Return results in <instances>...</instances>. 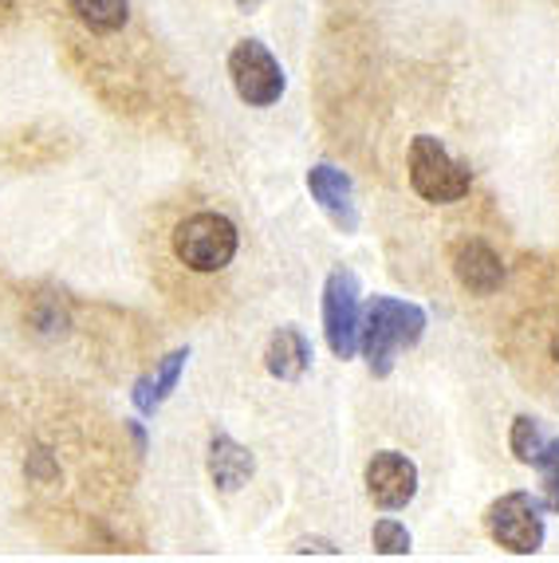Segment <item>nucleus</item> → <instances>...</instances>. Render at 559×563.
<instances>
[{"label":"nucleus","mask_w":559,"mask_h":563,"mask_svg":"<svg viewBox=\"0 0 559 563\" xmlns=\"http://www.w3.org/2000/svg\"><path fill=\"white\" fill-rule=\"evenodd\" d=\"M426 335V311L410 300L394 296H371L359 323V351L366 358V371L374 378H386L398 363L402 351H410Z\"/></svg>","instance_id":"1"},{"label":"nucleus","mask_w":559,"mask_h":563,"mask_svg":"<svg viewBox=\"0 0 559 563\" xmlns=\"http://www.w3.org/2000/svg\"><path fill=\"white\" fill-rule=\"evenodd\" d=\"M410 186L421 201L429 206H453L473 189V174H469L465 162H457L453 154L441 146V139L434 134H418L410 142Z\"/></svg>","instance_id":"2"},{"label":"nucleus","mask_w":559,"mask_h":563,"mask_svg":"<svg viewBox=\"0 0 559 563\" xmlns=\"http://www.w3.org/2000/svg\"><path fill=\"white\" fill-rule=\"evenodd\" d=\"M174 256L189 273H221L237 256V225L224 213H189L174 229Z\"/></svg>","instance_id":"3"},{"label":"nucleus","mask_w":559,"mask_h":563,"mask_svg":"<svg viewBox=\"0 0 559 563\" xmlns=\"http://www.w3.org/2000/svg\"><path fill=\"white\" fill-rule=\"evenodd\" d=\"M485 532L496 548L513 555H536L544 548V505L531 493H504L485 508Z\"/></svg>","instance_id":"4"},{"label":"nucleus","mask_w":559,"mask_h":563,"mask_svg":"<svg viewBox=\"0 0 559 563\" xmlns=\"http://www.w3.org/2000/svg\"><path fill=\"white\" fill-rule=\"evenodd\" d=\"M359 323H363V303H359V276L351 268H336L324 284V339L336 358H354L359 351Z\"/></svg>","instance_id":"5"},{"label":"nucleus","mask_w":559,"mask_h":563,"mask_svg":"<svg viewBox=\"0 0 559 563\" xmlns=\"http://www.w3.org/2000/svg\"><path fill=\"white\" fill-rule=\"evenodd\" d=\"M229 79H233V91L241 95V103L249 107L280 103V95L288 87L280 59L272 56L261 40H241L229 52Z\"/></svg>","instance_id":"6"},{"label":"nucleus","mask_w":559,"mask_h":563,"mask_svg":"<svg viewBox=\"0 0 559 563\" xmlns=\"http://www.w3.org/2000/svg\"><path fill=\"white\" fill-rule=\"evenodd\" d=\"M366 485V500L383 512H398L418 497V465H414L406 453L398 450H383L366 461L363 473Z\"/></svg>","instance_id":"7"},{"label":"nucleus","mask_w":559,"mask_h":563,"mask_svg":"<svg viewBox=\"0 0 559 563\" xmlns=\"http://www.w3.org/2000/svg\"><path fill=\"white\" fill-rule=\"evenodd\" d=\"M308 194L319 209L327 213V221L339 233H359V206H354V181L343 169L331 162H319L308 169Z\"/></svg>","instance_id":"8"},{"label":"nucleus","mask_w":559,"mask_h":563,"mask_svg":"<svg viewBox=\"0 0 559 563\" xmlns=\"http://www.w3.org/2000/svg\"><path fill=\"white\" fill-rule=\"evenodd\" d=\"M453 276L457 284L473 296H493L504 284V261L493 244L485 241H461L453 244Z\"/></svg>","instance_id":"9"},{"label":"nucleus","mask_w":559,"mask_h":563,"mask_svg":"<svg viewBox=\"0 0 559 563\" xmlns=\"http://www.w3.org/2000/svg\"><path fill=\"white\" fill-rule=\"evenodd\" d=\"M206 465H209V481H213V488H221V493H237V488L252 477V470H256L252 453L244 450L237 438H229V433H213V438H209Z\"/></svg>","instance_id":"10"},{"label":"nucleus","mask_w":559,"mask_h":563,"mask_svg":"<svg viewBox=\"0 0 559 563\" xmlns=\"http://www.w3.org/2000/svg\"><path fill=\"white\" fill-rule=\"evenodd\" d=\"M264 366H268V375L280 378V383H296V378L308 375L311 343L304 339V331L296 328L272 331L268 347H264Z\"/></svg>","instance_id":"11"},{"label":"nucleus","mask_w":559,"mask_h":563,"mask_svg":"<svg viewBox=\"0 0 559 563\" xmlns=\"http://www.w3.org/2000/svg\"><path fill=\"white\" fill-rule=\"evenodd\" d=\"M186 363H189L186 347L169 351V355L158 363V371H154V375H146V378H139V383H134L131 398H134V406H139V413H154L169 395H174V386H177V378H182V371H186Z\"/></svg>","instance_id":"12"},{"label":"nucleus","mask_w":559,"mask_h":563,"mask_svg":"<svg viewBox=\"0 0 559 563\" xmlns=\"http://www.w3.org/2000/svg\"><path fill=\"white\" fill-rule=\"evenodd\" d=\"M67 9L75 12V20L84 24V29L99 32V36H111L127 24L131 16V4L127 0H67Z\"/></svg>","instance_id":"13"},{"label":"nucleus","mask_w":559,"mask_h":563,"mask_svg":"<svg viewBox=\"0 0 559 563\" xmlns=\"http://www.w3.org/2000/svg\"><path fill=\"white\" fill-rule=\"evenodd\" d=\"M548 442L551 438L544 433V426L536 418H528V413H520L513 422V430H508V450H513V457L520 465H536L544 457V450H548Z\"/></svg>","instance_id":"14"},{"label":"nucleus","mask_w":559,"mask_h":563,"mask_svg":"<svg viewBox=\"0 0 559 563\" xmlns=\"http://www.w3.org/2000/svg\"><path fill=\"white\" fill-rule=\"evenodd\" d=\"M371 544L379 555H410L414 552V536L410 528L402 525V520H379V525L371 528Z\"/></svg>","instance_id":"15"},{"label":"nucleus","mask_w":559,"mask_h":563,"mask_svg":"<svg viewBox=\"0 0 559 563\" xmlns=\"http://www.w3.org/2000/svg\"><path fill=\"white\" fill-rule=\"evenodd\" d=\"M536 470H540V505L544 512H556L559 517V438H551L544 457L536 461Z\"/></svg>","instance_id":"16"},{"label":"nucleus","mask_w":559,"mask_h":563,"mask_svg":"<svg viewBox=\"0 0 559 563\" xmlns=\"http://www.w3.org/2000/svg\"><path fill=\"white\" fill-rule=\"evenodd\" d=\"M292 552H296V555H308V552L339 555V552H336V548H331V544H324V540H316V544H311V540H299V544H296V548H292Z\"/></svg>","instance_id":"17"},{"label":"nucleus","mask_w":559,"mask_h":563,"mask_svg":"<svg viewBox=\"0 0 559 563\" xmlns=\"http://www.w3.org/2000/svg\"><path fill=\"white\" fill-rule=\"evenodd\" d=\"M261 4H264V0H237V9H241V12H256Z\"/></svg>","instance_id":"18"},{"label":"nucleus","mask_w":559,"mask_h":563,"mask_svg":"<svg viewBox=\"0 0 559 563\" xmlns=\"http://www.w3.org/2000/svg\"><path fill=\"white\" fill-rule=\"evenodd\" d=\"M551 358L559 363V328H556V335H551Z\"/></svg>","instance_id":"19"}]
</instances>
